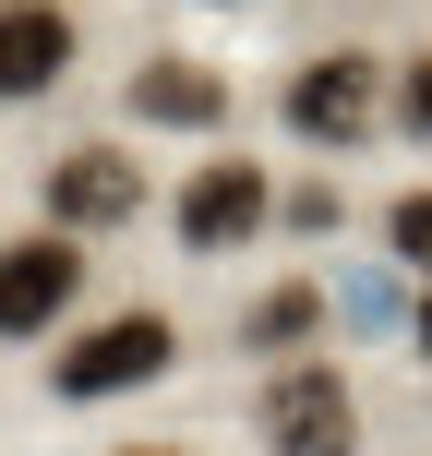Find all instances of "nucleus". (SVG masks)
Masks as SVG:
<instances>
[{
  "label": "nucleus",
  "mask_w": 432,
  "mask_h": 456,
  "mask_svg": "<svg viewBox=\"0 0 432 456\" xmlns=\"http://www.w3.org/2000/svg\"><path fill=\"white\" fill-rule=\"evenodd\" d=\"M265 444L276 456H348V444H361V396H348L324 361H289L265 385Z\"/></svg>",
  "instance_id": "nucleus-1"
},
{
  "label": "nucleus",
  "mask_w": 432,
  "mask_h": 456,
  "mask_svg": "<svg viewBox=\"0 0 432 456\" xmlns=\"http://www.w3.org/2000/svg\"><path fill=\"white\" fill-rule=\"evenodd\" d=\"M168 361H181L168 313H120V324H96V337H72L48 385H61V396H120V385H157Z\"/></svg>",
  "instance_id": "nucleus-2"
},
{
  "label": "nucleus",
  "mask_w": 432,
  "mask_h": 456,
  "mask_svg": "<svg viewBox=\"0 0 432 456\" xmlns=\"http://www.w3.org/2000/svg\"><path fill=\"white\" fill-rule=\"evenodd\" d=\"M72 289H85V252H72L61 228L12 240L0 252V337H48V324L72 313Z\"/></svg>",
  "instance_id": "nucleus-3"
},
{
  "label": "nucleus",
  "mask_w": 432,
  "mask_h": 456,
  "mask_svg": "<svg viewBox=\"0 0 432 456\" xmlns=\"http://www.w3.org/2000/svg\"><path fill=\"white\" fill-rule=\"evenodd\" d=\"M265 216H276V192H265V168H252V157L192 168V192H181V240H192V252H240V240H265Z\"/></svg>",
  "instance_id": "nucleus-4"
},
{
  "label": "nucleus",
  "mask_w": 432,
  "mask_h": 456,
  "mask_svg": "<svg viewBox=\"0 0 432 456\" xmlns=\"http://www.w3.org/2000/svg\"><path fill=\"white\" fill-rule=\"evenodd\" d=\"M133 205H144V168L120 157V144H72V157L48 168V216L61 228H120Z\"/></svg>",
  "instance_id": "nucleus-5"
},
{
  "label": "nucleus",
  "mask_w": 432,
  "mask_h": 456,
  "mask_svg": "<svg viewBox=\"0 0 432 456\" xmlns=\"http://www.w3.org/2000/svg\"><path fill=\"white\" fill-rule=\"evenodd\" d=\"M289 120H300L313 144H361V133H372V61H361V48H337V61H300Z\"/></svg>",
  "instance_id": "nucleus-6"
},
{
  "label": "nucleus",
  "mask_w": 432,
  "mask_h": 456,
  "mask_svg": "<svg viewBox=\"0 0 432 456\" xmlns=\"http://www.w3.org/2000/svg\"><path fill=\"white\" fill-rule=\"evenodd\" d=\"M61 61H72V24L48 12V0H0V96L61 85Z\"/></svg>",
  "instance_id": "nucleus-7"
},
{
  "label": "nucleus",
  "mask_w": 432,
  "mask_h": 456,
  "mask_svg": "<svg viewBox=\"0 0 432 456\" xmlns=\"http://www.w3.org/2000/svg\"><path fill=\"white\" fill-rule=\"evenodd\" d=\"M133 109H144V120H181V133H205V120L228 109V85H216L205 61H144V72H133Z\"/></svg>",
  "instance_id": "nucleus-8"
},
{
  "label": "nucleus",
  "mask_w": 432,
  "mask_h": 456,
  "mask_svg": "<svg viewBox=\"0 0 432 456\" xmlns=\"http://www.w3.org/2000/svg\"><path fill=\"white\" fill-rule=\"evenodd\" d=\"M313 324H324V300H313V289H265V300H252V348H300Z\"/></svg>",
  "instance_id": "nucleus-9"
},
{
  "label": "nucleus",
  "mask_w": 432,
  "mask_h": 456,
  "mask_svg": "<svg viewBox=\"0 0 432 456\" xmlns=\"http://www.w3.org/2000/svg\"><path fill=\"white\" fill-rule=\"evenodd\" d=\"M385 240H396V252H409V265L432 276V192H409V205H396V216H385Z\"/></svg>",
  "instance_id": "nucleus-10"
},
{
  "label": "nucleus",
  "mask_w": 432,
  "mask_h": 456,
  "mask_svg": "<svg viewBox=\"0 0 432 456\" xmlns=\"http://www.w3.org/2000/svg\"><path fill=\"white\" fill-rule=\"evenodd\" d=\"M409 133L432 144V61H409Z\"/></svg>",
  "instance_id": "nucleus-11"
},
{
  "label": "nucleus",
  "mask_w": 432,
  "mask_h": 456,
  "mask_svg": "<svg viewBox=\"0 0 432 456\" xmlns=\"http://www.w3.org/2000/svg\"><path fill=\"white\" fill-rule=\"evenodd\" d=\"M133 456H181V444H133Z\"/></svg>",
  "instance_id": "nucleus-12"
},
{
  "label": "nucleus",
  "mask_w": 432,
  "mask_h": 456,
  "mask_svg": "<svg viewBox=\"0 0 432 456\" xmlns=\"http://www.w3.org/2000/svg\"><path fill=\"white\" fill-rule=\"evenodd\" d=\"M420 348H432V313H420Z\"/></svg>",
  "instance_id": "nucleus-13"
}]
</instances>
